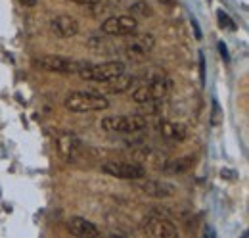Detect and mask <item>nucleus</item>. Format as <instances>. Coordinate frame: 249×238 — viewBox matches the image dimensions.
<instances>
[{
  "mask_svg": "<svg viewBox=\"0 0 249 238\" xmlns=\"http://www.w3.org/2000/svg\"><path fill=\"white\" fill-rule=\"evenodd\" d=\"M124 71V63L123 61H104V63H85V61H79V77L85 79V81H96V83H106L117 75H121Z\"/></svg>",
  "mask_w": 249,
  "mask_h": 238,
  "instance_id": "1",
  "label": "nucleus"
},
{
  "mask_svg": "<svg viewBox=\"0 0 249 238\" xmlns=\"http://www.w3.org/2000/svg\"><path fill=\"white\" fill-rule=\"evenodd\" d=\"M65 108L75 114H87V112H102L109 108V102L106 96L96 92H71L65 98Z\"/></svg>",
  "mask_w": 249,
  "mask_h": 238,
  "instance_id": "2",
  "label": "nucleus"
},
{
  "mask_svg": "<svg viewBox=\"0 0 249 238\" xmlns=\"http://www.w3.org/2000/svg\"><path fill=\"white\" fill-rule=\"evenodd\" d=\"M148 125L144 116H109L104 118L100 127L107 133H138Z\"/></svg>",
  "mask_w": 249,
  "mask_h": 238,
  "instance_id": "3",
  "label": "nucleus"
},
{
  "mask_svg": "<svg viewBox=\"0 0 249 238\" xmlns=\"http://www.w3.org/2000/svg\"><path fill=\"white\" fill-rule=\"evenodd\" d=\"M171 90V81L165 77H157L154 81H150L148 85H142L132 92V100L136 104H148V102H157L161 98H165Z\"/></svg>",
  "mask_w": 249,
  "mask_h": 238,
  "instance_id": "4",
  "label": "nucleus"
},
{
  "mask_svg": "<svg viewBox=\"0 0 249 238\" xmlns=\"http://www.w3.org/2000/svg\"><path fill=\"white\" fill-rule=\"evenodd\" d=\"M136 29H138V21L134 16H111L102 23V33L109 37L134 35Z\"/></svg>",
  "mask_w": 249,
  "mask_h": 238,
  "instance_id": "5",
  "label": "nucleus"
},
{
  "mask_svg": "<svg viewBox=\"0 0 249 238\" xmlns=\"http://www.w3.org/2000/svg\"><path fill=\"white\" fill-rule=\"evenodd\" d=\"M33 65L36 69H44L52 73H77L79 69V61L63 56H40L33 60Z\"/></svg>",
  "mask_w": 249,
  "mask_h": 238,
  "instance_id": "6",
  "label": "nucleus"
},
{
  "mask_svg": "<svg viewBox=\"0 0 249 238\" xmlns=\"http://www.w3.org/2000/svg\"><path fill=\"white\" fill-rule=\"evenodd\" d=\"M142 231L146 233V235H150V237H156V238H175L178 237V229L169 221V219H165V217H161V215H150L148 219H144V223H142Z\"/></svg>",
  "mask_w": 249,
  "mask_h": 238,
  "instance_id": "7",
  "label": "nucleus"
},
{
  "mask_svg": "<svg viewBox=\"0 0 249 238\" xmlns=\"http://www.w3.org/2000/svg\"><path fill=\"white\" fill-rule=\"evenodd\" d=\"M102 171L107 173L109 177L115 178H128V180H136V178L146 177V169L138 163H124V161H106L102 165Z\"/></svg>",
  "mask_w": 249,
  "mask_h": 238,
  "instance_id": "8",
  "label": "nucleus"
},
{
  "mask_svg": "<svg viewBox=\"0 0 249 238\" xmlns=\"http://www.w3.org/2000/svg\"><path fill=\"white\" fill-rule=\"evenodd\" d=\"M136 188L152 198H171L177 192V186L167 180H148V178H136Z\"/></svg>",
  "mask_w": 249,
  "mask_h": 238,
  "instance_id": "9",
  "label": "nucleus"
},
{
  "mask_svg": "<svg viewBox=\"0 0 249 238\" xmlns=\"http://www.w3.org/2000/svg\"><path fill=\"white\" fill-rule=\"evenodd\" d=\"M156 40L150 33H144V35H136L130 39V42L124 46V52L130 60H144L154 48Z\"/></svg>",
  "mask_w": 249,
  "mask_h": 238,
  "instance_id": "10",
  "label": "nucleus"
},
{
  "mask_svg": "<svg viewBox=\"0 0 249 238\" xmlns=\"http://www.w3.org/2000/svg\"><path fill=\"white\" fill-rule=\"evenodd\" d=\"M56 146H58V152L65 161H73L77 158L79 150H81V142L73 133L60 131L58 137H56Z\"/></svg>",
  "mask_w": 249,
  "mask_h": 238,
  "instance_id": "11",
  "label": "nucleus"
},
{
  "mask_svg": "<svg viewBox=\"0 0 249 238\" xmlns=\"http://www.w3.org/2000/svg\"><path fill=\"white\" fill-rule=\"evenodd\" d=\"M67 231L73 237H81V238H90L100 235L98 227L94 223H90L89 219H85V217H71L67 221Z\"/></svg>",
  "mask_w": 249,
  "mask_h": 238,
  "instance_id": "12",
  "label": "nucleus"
},
{
  "mask_svg": "<svg viewBox=\"0 0 249 238\" xmlns=\"http://www.w3.org/2000/svg\"><path fill=\"white\" fill-rule=\"evenodd\" d=\"M52 27L56 29V33L63 37V39H71L79 33V23L75 18L71 16H58L54 21H52Z\"/></svg>",
  "mask_w": 249,
  "mask_h": 238,
  "instance_id": "13",
  "label": "nucleus"
},
{
  "mask_svg": "<svg viewBox=\"0 0 249 238\" xmlns=\"http://www.w3.org/2000/svg\"><path fill=\"white\" fill-rule=\"evenodd\" d=\"M159 131L165 139L169 140H184L188 135L186 127L184 125H178V123H171V121H163L159 125Z\"/></svg>",
  "mask_w": 249,
  "mask_h": 238,
  "instance_id": "14",
  "label": "nucleus"
},
{
  "mask_svg": "<svg viewBox=\"0 0 249 238\" xmlns=\"http://www.w3.org/2000/svg\"><path fill=\"white\" fill-rule=\"evenodd\" d=\"M132 83H134V79L123 71L121 75H117V77L106 81V89L109 90V92H124V90H128L132 87Z\"/></svg>",
  "mask_w": 249,
  "mask_h": 238,
  "instance_id": "15",
  "label": "nucleus"
},
{
  "mask_svg": "<svg viewBox=\"0 0 249 238\" xmlns=\"http://www.w3.org/2000/svg\"><path fill=\"white\" fill-rule=\"evenodd\" d=\"M194 156H184V158H178V159H173L169 165H165L171 173H186L188 169L194 165Z\"/></svg>",
  "mask_w": 249,
  "mask_h": 238,
  "instance_id": "16",
  "label": "nucleus"
},
{
  "mask_svg": "<svg viewBox=\"0 0 249 238\" xmlns=\"http://www.w3.org/2000/svg\"><path fill=\"white\" fill-rule=\"evenodd\" d=\"M130 14L132 16H138V18H152L154 16V10L152 6L146 2V0H138L130 6Z\"/></svg>",
  "mask_w": 249,
  "mask_h": 238,
  "instance_id": "17",
  "label": "nucleus"
},
{
  "mask_svg": "<svg viewBox=\"0 0 249 238\" xmlns=\"http://www.w3.org/2000/svg\"><path fill=\"white\" fill-rule=\"evenodd\" d=\"M217 16H218V21H220V27H222V29H224V27H226V29H236L234 21H232L224 12H218Z\"/></svg>",
  "mask_w": 249,
  "mask_h": 238,
  "instance_id": "18",
  "label": "nucleus"
},
{
  "mask_svg": "<svg viewBox=\"0 0 249 238\" xmlns=\"http://www.w3.org/2000/svg\"><path fill=\"white\" fill-rule=\"evenodd\" d=\"M71 2L81 4V6H90V4H94V2H100V0H71Z\"/></svg>",
  "mask_w": 249,
  "mask_h": 238,
  "instance_id": "19",
  "label": "nucleus"
},
{
  "mask_svg": "<svg viewBox=\"0 0 249 238\" xmlns=\"http://www.w3.org/2000/svg\"><path fill=\"white\" fill-rule=\"evenodd\" d=\"M19 2H21L25 8H33V6H36V2H38V0H19Z\"/></svg>",
  "mask_w": 249,
  "mask_h": 238,
  "instance_id": "20",
  "label": "nucleus"
},
{
  "mask_svg": "<svg viewBox=\"0 0 249 238\" xmlns=\"http://www.w3.org/2000/svg\"><path fill=\"white\" fill-rule=\"evenodd\" d=\"M163 6H167V8H173L175 4H177V0H159Z\"/></svg>",
  "mask_w": 249,
  "mask_h": 238,
  "instance_id": "21",
  "label": "nucleus"
},
{
  "mask_svg": "<svg viewBox=\"0 0 249 238\" xmlns=\"http://www.w3.org/2000/svg\"><path fill=\"white\" fill-rule=\"evenodd\" d=\"M218 48H220V52H222V58H228V54H226V46H224V44H218Z\"/></svg>",
  "mask_w": 249,
  "mask_h": 238,
  "instance_id": "22",
  "label": "nucleus"
}]
</instances>
